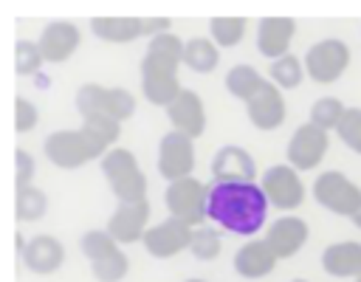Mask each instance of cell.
Instances as JSON below:
<instances>
[{
	"mask_svg": "<svg viewBox=\"0 0 361 282\" xmlns=\"http://www.w3.org/2000/svg\"><path fill=\"white\" fill-rule=\"evenodd\" d=\"M48 212V197H45V192L42 189H37V186H23V189H17V195H14V217L23 223H31V220H39L42 214Z\"/></svg>",
	"mask_w": 361,
	"mask_h": 282,
	"instance_id": "obj_26",
	"label": "cell"
},
{
	"mask_svg": "<svg viewBox=\"0 0 361 282\" xmlns=\"http://www.w3.org/2000/svg\"><path fill=\"white\" fill-rule=\"evenodd\" d=\"M220 62V51L212 37H192L183 45V65L195 73H212Z\"/></svg>",
	"mask_w": 361,
	"mask_h": 282,
	"instance_id": "obj_24",
	"label": "cell"
},
{
	"mask_svg": "<svg viewBox=\"0 0 361 282\" xmlns=\"http://www.w3.org/2000/svg\"><path fill=\"white\" fill-rule=\"evenodd\" d=\"M166 118L172 124L175 133L186 135V138H197L203 135L206 130V107H203V99L195 93V90H180L178 99L166 107Z\"/></svg>",
	"mask_w": 361,
	"mask_h": 282,
	"instance_id": "obj_15",
	"label": "cell"
},
{
	"mask_svg": "<svg viewBox=\"0 0 361 282\" xmlns=\"http://www.w3.org/2000/svg\"><path fill=\"white\" fill-rule=\"evenodd\" d=\"M262 85H265V79H262L259 70L251 68V65H234V68L226 73V90H228L234 99H240V102L254 99Z\"/></svg>",
	"mask_w": 361,
	"mask_h": 282,
	"instance_id": "obj_25",
	"label": "cell"
},
{
	"mask_svg": "<svg viewBox=\"0 0 361 282\" xmlns=\"http://www.w3.org/2000/svg\"><path fill=\"white\" fill-rule=\"evenodd\" d=\"M341 144H347L353 152L361 155V107H347L341 124L336 127Z\"/></svg>",
	"mask_w": 361,
	"mask_h": 282,
	"instance_id": "obj_34",
	"label": "cell"
},
{
	"mask_svg": "<svg viewBox=\"0 0 361 282\" xmlns=\"http://www.w3.org/2000/svg\"><path fill=\"white\" fill-rule=\"evenodd\" d=\"M149 228V203L147 200H127V203H118L107 220V231L116 243L127 245V243H135V240H144Z\"/></svg>",
	"mask_w": 361,
	"mask_h": 282,
	"instance_id": "obj_13",
	"label": "cell"
},
{
	"mask_svg": "<svg viewBox=\"0 0 361 282\" xmlns=\"http://www.w3.org/2000/svg\"><path fill=\"white\" fill-rule=\"evenodd\" d=\"M90 265H93V276L99 282H121L127 276V271H130V259H127V254L121 248L107 254L99 262H90Z\"/></svg>",
	"mask_w": 361,
	"mask_h": 282,
	"instance_id": "obj_32",
	"label": "cell"
},
{
	"mask_svg": "<svg viewBox=\"0 0 361 282\" xmlns=\"http://www.w3.org/2000/svg\"><path fill=\"white\" fill-rule=\"evenodd\" d=\"M234 271L245 279H262L274 271L276 265V254L271 251V245L265 240H248L245 245H240L234 251V259H231Z\"/></svg>",
	"mask_w": 361,
	"mask_h": 282,
	"instance_id": "obj_21",
	"label": "cell"
},
{
	"mask_svg": "<svg viewBox=\"0 0 361 282\" xmlns=\"http://www.w3.org/2000/svg\"><path fill=\"white\" fill-rule=\"evenodd\" d=\"M76 110L82 118L107 116L116 121H127L135 113V99L124 87H104L99 82H85L76 90Z\"/></svg>",
	"mask_w": 361,
	"mask_h": 282,
	"instance_id": "obj_5",
	"label": "cell"
},
{
	"mask_svg": "<svg viewBox=\"0 0 361 282\" xmlns=\"http://www.w3.org/2000/svg\"><path fill=\"white\" fill-rule=\"evenodd\" d=\"M220 248H223V240H220V231H217L214 226H195L189 251H192L197 259L209 262V259H214V257L220 254Z\"/></svg>",
	"mask_w": 361,
	"mask_h": 282,
	"instance_id": "obj_30",
	"label": "cell"
},
{
	"mask_svg": "<svg viewBox=\"0 0 361 282\" xmlns=\"http://www.w3.org/2000/svg\"><path fill=\"white\" fill-rule=\"evenodd\" d=\"M23 262L34 274H54L65 262V248L51 234H37L23 245Z\"/></svg>",
	"mask_w": 361,
	"mask_h": 282,
	"instance_id": "obj_20",
	"label": "cell"
},
{
	"mask_svg": "<svg viewBox=\"0 0 361 282\" xmlns=\"http://www.w3.org/2000/svg\"><path fill=\"white\" fill-rule=\"evenodd\" d=\"M102 172L113 189V195L127 203V200H147V175L141 172L135 155L124 147H113L102 158Z\"/></svg>",
	"mask_w": 361,
	"mask_h": 282,
	"instance_id": "obj_4",
	"label": "cell"
},
{
	"mask_svg": "<svg viewBox=\"0 0 361 282\" xmlns=\"http://www.w3.org/2000/svg\"><path fill=\"white\" fill-rule=\"evenodd\" d=\"M296 34V20L290 17H262L257 25V48L271 62L285 56L290 48V39Z\"/></svg>",
	"mask_w": 361,
	"mask_h": 282,
	"instance_id": "obj_19",
	"label": "cell"
},
{
	"mask_svg": "<svg viewBox=\"0 0 361 282\" xmlns=\"http://www.w3.org/2000/svg\"><path fill=\"white\" fill-rule=\"evenodd\" d=\"M206 200H209V186H203L197 178L172 180L164 192V203L169 209V217L186 220L189 226H203Z\"/></svg>",
	"mask_w": 361,
	"mask_h": 282,
	"instance_id": "obj_8",
	"label": "cell"
},
{
	"mask_svg": "<svg viewBox=\"0 0 361 282\" xmlns=\"http://www.w3.org/2000/svg\"><path fill=\"white\" fill-rule=\"evenodd\" d=\"M195 169V147L192 138L180 135V133H166L158 144V172L172 183V180H183L192 178Z\"/></svg>",
	"mask_w": 361,
	"mask_h": 282,
	"instance_id": "obj_12",
	"label": "cell"
},
{
	"mask_svg": "<svg viewBox=\"0 0 361 282\" xmlns=\"http://www.w3.org/2000/svg\"><path fill=\"white\" fill-rule=\"evenodd\" d=\"M302 62H305V73L313 82L333 85L336 79H341V73L350 65V48L338 37H324V39H319L307 48Z\"/></svg>",
	"mask_w": 361,
	"mask_h": 282,
	"instance_id": "obj_6",
	"label": "cell"
},
{
	"mask_svg": "<svg viewBox=\"0 0 361 282\" xmlns=\"http://www.w3.org/2000/svg\"><path fill=\"white\" fill-rule=\"evenodd\" d=\"M31 178H34V158L25 149H17L14 152V180H17V189L31 186Z\"/></svg>",
	"mask_w": 361,
	"mask_h": 282,
	"instance_id": "obj_36",
	"label": "cell"
},
{
	"mask_svg": "<svg viewBox=\"0 0 361 282\" xmlns=\"http://www.w3.org/2000/svg\"><path fill=\"white\" fill-rule=\"evenodd\" d=\"M322 268L338 279H358L361 276V243L341 240L322 251Z\"/></svg>",
	"mask_w": 361,
	"mask_h": 282,
	"instance_id": "obj_22",
	"label": "cell"
},
{
	"mask_svg": "<svg viewBox=\"0 0 361 282\" xmlns=\"http://www.w3.org/2000/svg\"><path fill=\"white\" fill-rule=\"evenodd\" d=\"M42 62H45V59H42V51H39L37 42L20 39V42L14 45V70H17L20 76H34Z\"/></svg>",
	"mask_w": 361,
	"mask_h": 282,
	"instance_id": "obj_33",
	"label": "cell"
},
{
	"mask_svg": "<svg viewBox=\"0 0 361 282\" xmlns=\"http://www.w3.org/2000/svg\"><path fill=\"white\" fill-rule=\"evenodd\" d=\"M265 243L271 245V251L276 254V259H290L307 243V223L302 217H296V214H282V217H276L268 226Z\"/></svg>",
	"mask_w": 361,
	"mask_h": 282,
	"instance_id": "obj_16",
	"label": "cell"
},
{
	"mask_svg": "<svg viewBox=\"0 0 361 282\" xmlns=\"http://www.w3.org/2000/svg\"><path fill=\"white\" fill-rule=\"evenodd\" d=\"M355 282H361V276H358V279H355Z\"/></svg>",
	"mask_w": 361,
	"mask_h": 282,
	"instance_id": "obj_40",
	"label": "cell"
},
{
	"mask_svg": "<svg viewBox=\"0 0 361 282\" xmlns=\"http://www.w3.org/2000/svg\"><path fill=\"white\" fill-rule=\"evenodd\" d=\"M183 282H209V279H183Z\"/></svg>",
	"mask_w": 361,
	"mask_h": 282,
	"instance_id": "obj_38",
	"label": "cell"
},
{
	"mask_svg": "<svg viewBox=\"0 0 361 282\" xmlns=\"http://www.w3.org/2000/svg\"><path fill=\"white\" fill-rule=\"evenodd\" d=\"M302 76H305V62L299 56H293V54H285V56H279V59L271 62V82L279 90L296 87L302 82Z\"/></svg>",
	"mask_w": 361,
	"mask_h": 282,
	"instance_id": "obj_29",
	"label": "cell"
},
{
	"mask_svg": "<svg viewBox=\"0 0 361 282\" xmlns=\"http://www.w3.org/2000/svg\"><path fill=\"white\" fill-rule=\"evenodd\" d=\"M37 121H39V113H37L34 102L17 96L14 99V130L17 133H31L37 127Z\"/></svg>",
	"mask_w": 361,
	"mask_h": 282,
	"instance_id": "obj_35",
	"label": "cell"
},
{
	"mask_svg": "<svg viewBox=\"0 0 361 282\" xmlns=\"http://www.w3.org/2000/svg\"><path fill=\"white\" fill-rule=\"evenodd\" d=\"M183 39L172 31L149 39L147 54L141 59V90L149 104L169 107L183 90L178 82V68L183 62Z\"/></svg>",
	"mask_w": 361,
	"mask_h": 282,
	"instance_id": "obj_3",
	"label": "cell"
},
{
	"mask_svg": "<svg viewBox=\"0 0 361 282\" xmlns=\"http://www.w3.org/2000/svg\"><path fill=\"white\" fill-rule=\"evenodd\" d=\"M313 197L327 212L341 217H353L361 209V189L338 169H327L313 180Z\"/></svg>",
	"mask_w": 361,
	"mask_h": 282,
	"instance_id": "obj_7",
	"label": "cell"
},
{
	"mask_svg": "<svg viewBox=\"0 0 361 282\" xmlns=\"http://www.w3.org/2000/svg\"><path fill=\"white\" fill-rule=\"evenodd\" d=\"M79 42H82V31L73 23H65V20L48 23L42 28L39 39H37L45 62H65V59H71L76 54Z\"/></svg>",
	"mask_w": 361,
	"mask_h": 282,
	"instance_id": "obj_18",
	"label": "cell"
},
{
	"mask_svg": "<svg viewBox=\"0 0 361 282\" xmlns=\"http://www.w3.org/2000/svg\"><path fill=\"white\" fill-rule=\"evenodd\" d=\"M327 144H330L327 133L322 127L305 121V124H299L293 130V135H290V141L285 147V158L296 172H310V169H316L322 164V158L327 152Z\"/></svg>",
	"mask_w": 361,
	"mask_h": 282,
	"instance_id": "obj_10",
	"label": "cell"
},
{
	"mask_svg": "<svg viewBox=\"0 0 361 282\" xmlns=\"http://www.w3.org/2000/svg\"><path fill=\"white\" fill-rule=\"evenodd\" d=\"M245 17H212L209 20V37L217 48H234L245 37Z\"/></svg>",
	"mask_w": 361,
	"mask_h": 282,
	"instance_id": "obj_27",
	"label": "cell"
},
{
	"mask_svg": "<svg viewBox=\"0 0 361 282\" xmlns=\"http://www.w3.org/2000/svg\"><path fill=\"white\" fill-rule=\"evenodd\" d=\"M245 116L257 130H276L285 121V99L282 90L265 79V85L257 90L254 99L245 102Z\"/></svg>",
	"mask_w": 361,
	"mask_h": 282,
	"instance_id": "obj_17",
	"label": "cell"
},
{
	"mask_svg": "<svg viewBox=\"0 0 361 282\" xmlns=\"http://www.w3.org/2000/svg\"><path fill=\"white\" fill-rule=\"evenodd\" d=\"M212 178L214 183H254L257 164L248 149L237 144H226L212 158Z\"/></svg>",
	"mask_w": 361,
	"mask_h": 282,
	"instance_id": "obj_14",
	"label": "cell"
},
{
	"mask_svg": "<svg viewBox=\"0 0 361 282\" xmlns=\"http://www.w3.org/2000/svg\"><path fill=\"white\" fill-rule=\"evenodd\" d=\"M344 113H347V107L341 104V99H336V96H322V99H316L313 104H310V124H316V127H322L324 133L327 130H336L338 124H341V118H344Z\"/></svg>",
	"mask_w": 361,
	"mask_h": 282,
	"instance_id": "obj_28",
	"label": "cell"
},
{
	"mask_svg": "<svg viewBox=\"0 0 361 282\" xmlns=\"http://www.w3.org/2000/svg\"><path fill=\"white\" fill-rule=\"evenodd\" d=\"M121 133V121L107 116L82 118L79 130H56L45 138L42 152L59 169H79L93 158H104Z\"/></svg>",
	"mask_w": 361,
	"mask_h": 282,
	"instance_id": "obj_1",
	"label": "cell"
},
{
	"mask_svg": "<svg viewBox=\"0 0 361 282\" xmlns=\"http://www.w3.org/2000/svg\"><path fill=\"white\" fill-rule=\"evenodd\" d=\"M192 231H195V226H189L186 220L166 217V220H161L158 226H149L141 243H144V248H147L149 257L169 259V257H175V254H180L183 248L192 245Z\"/></svg>",
	"mask_w": 361,
	"mask_h": 282,
	"instance_id": "obj_11",
	"label": "cell"
},
{
	"mask_svg": "<svg viewBox=\"0 0 361 282\" xmlns=\"http://www.w3.org/2000/svg\"><path fill=\"white\" fill-rule=\"evenodd\" d=\"M90 31L104 42H133L147 37V23L144 17H93Z\"/></svg>",
	"mask_w": 361,
	"mask_h": 282,
	"instance_id": "obj_23",
	"label": "cell"
},
{
	"mask_svg": "<svg viewBox=\"0 0 361 282\" xmlns=\"http://www.w3.org/2000/svg\"><path fill=\"white\" fill-rule=\"evenodd\" d=\"M268 197L259 183H212L206 217L228 234L251 237L265 226Z\"/></svg>",
	"mask_w": 361,
	"mask_h": 282,
	"instance_id": "obj_2",
	"label": "cell"
},
{
	"mask_svg": "<svg viewBox=\"0 0 361 282\" xmlns=\"http://www.w3.org/2000/svg\"><path fill=\"white\" fill-rule=\"evenodd\" d=\"M290 282H307V279H290Z\"/></svg>",
	"mask_w": 361,
	"mask_h": 282,
	"instance_id": "obj_39",
	"label": "cell"
},
{
	"mask_svg": "<svg viewBox=\"0 0 361 282\" xmlns=\"http://www.w3.org/2000/svg\"><path fill=\"white\" fill-rule=\"evenodd\" d=\"M259 186H262L268 203L274 209H282V212H293L305 200V183H302L299 172L290 164H274V166H268L262 172Z\"/></svg>",
	"mask_w": 361,
	"mask_h": 282,
	"instance_id": "obj_9",
	"label": "cell"
},
{
	"mask_svg": "<svg viewBox=\"0 0 361 282\" xmlns=\"http://www.w3.org/2000/svg\"><path fill=\"white\" fill-rule=\"evenodd\" d=\"M350 220H353V226H355V228H361V209H358V212H355Z\"/></svg>",
	"mask_w": 361,
	"mask_h": 282,
	"instance_id": "obj_37",
	"label": "cell"
},
{
	"mask_svg": "<svg viewBox=\"0 0 361 282\" xmlns=\"http://www.w3.org/2000/svg\"><path fill=\"white\" fill-rule=\"evenodd\" d=\"M79 248H82V254H85L90 262H99V259H104L107 254L118 251V243L110 237L107 228H104V231H102V228H93V231H85V234H82Z\"/></svg>",
	"mask_w": 361,
	"mask_h": 282,
	"instance_id": "obj_31",
	"label": "cell"
}]
</instances>
